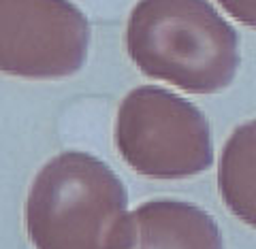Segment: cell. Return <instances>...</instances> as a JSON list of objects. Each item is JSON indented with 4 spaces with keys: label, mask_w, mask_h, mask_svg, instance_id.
Instances as JSON below:
<instances>
[{
    "label": "cell",
    "mask_w": 256,
    "mask_h": 249,
    "mask_svg": "<svg viewBox=\"0 0 256 249\" xmlns=\"http://www.w3.org/2000/svg\"><path fill=\"white\" fill-rule=\"evenodd\" d=\"M124 45L146 77L188 94L226 90L242 60L237 30L210 0H139Z\"/></svg>",
    "instance_id": "6da1fadb"
},
{
    "label": "cell",
    "mask_w": 256,
    "mask_h": 249,
    "mask_svg": "<svg viewBox=\"0 0 256 249\" xmlns=\"http://www.w3.org/2000/svg\"><path fill=\"white\" fill-rule=\"evenodd\" d=\"M116 149L134 173L186 179L214 162L210 122L190 100L156 85L124 96L116 117Z\"/></svg>",
    "instance_id": "3957f363"
},
{
    "label": "cell",
    "mask_w": 256,
    "mask_h": 249,
    "mask_svg": "<svg viewBox=\"0 0 256 249\" xmlns=\"http://www.w3.org/2000/svg\"><path fill=\"white\" fill-rule=\"evenodd\" d=\"M90 21L70 0H0V73L45 81L82 70Z\"/></svg>",
    "instance_id": "277c9868"
},
{
    "label": "cell",
    "mask_w": 256,
    "mask_h": 249,
    "mask_svg": "<svg viewBox=\"0 0 256 249\" xmlns=\"http://www.w3.org/2000/svg\"><path fill=\"white\" fill-rule=\"evenodd\" d=\"M230 17L256 30V0H216Z\"/></svg>",
    "instance_id": "52a82bcc"
},
{
    "label": "cell",
    "mask_w": 256,
    "mask_h": 249,
    "mask_svg": "<svg viewBox=\"0 0 256 249\" xmlns=\"http://www.w3.org/2000/svg\"><path fill=\"white\" fill-rule=\"evenodd\" d=\"M218 190L228 211L256 228V119L237 126L224 143Z\"/></svg>",
    "instance_id": "8992f818"
},
{
    "label": "cell",
    "mask_w": 256,
    "mask_h": 249,
    "mask_svg": "<svg viewBox=\"0 0 256 249\" xmlns=\"http://www.w3.org/2000/svg\"><path fill=\"white\" fill-rule=\"evenodd\" d=\"M126 205L124 183L102 160L62 151L36 173L24 222L34 249H111Z\"/></svg>",
    "instance_id": "7a4b0ae2"
},
{
    "label": "cell",
    "mask_w": 256,
    "mask_h": 249,
    "mask_svg": "<svg viewBox=\"0 0 256 249\" xmlns=\"http://www.w3.org/2000/svg\"><path fill=\"white\" fill-rule=\"evenodd\" d=\"M111 249H224L218 224L192 203L150 200L126 213Z\"/></svg>",
    "instance_id": "5b68a950"
}]
</instances>
